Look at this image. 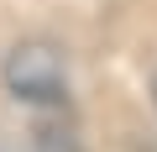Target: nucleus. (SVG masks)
Masks as SVG:
<instances>
[{"label":"nucleus","mask_w":157,"mask_h":152,"mask_svg":"<svg viewBox=\"0 0 157 152\" xmlns=\"http://www.w3.org/2000/svg\"><path fill=\"white\" fill-rule=\"evenodd\" d=\"M6 89L32 105H58L68 95V58L52 42H21L6 58Z\"/></svg>","instance_id":"nucleus-1"}]
</instances>
